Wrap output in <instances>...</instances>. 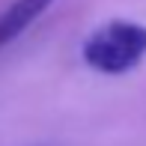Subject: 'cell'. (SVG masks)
<instances>
[{"label":"cell","mask_w":146,"mask_h":146,"mask_svg":"<svg viewBox=\"0 0 146 146\" xmlns=\"http://www.w3.org/2000/svg\"><path fill=\"white\" fill-rule=\"evenodd\" d=\"M146 57V27L137 21H113L92 30L81 45V60L98 75H125Z\"/></svg>","instance_id":"obj_1"},{"label":"cell","mask_w":146,"mask_h":146,"mask_svg":"<svg viewBox=\"0 0 146 146\" xmlns=\"http://www.w3.org/2000/svg\"><path fill=\"white\" fill-rule=\"evenodd\" d=\"M57 0H15L0 12V51L15 42L24 30H30Z\"/></svg>","instance_id":"obj_2"}]
</instances>
